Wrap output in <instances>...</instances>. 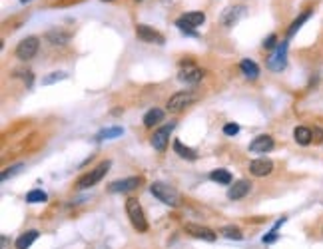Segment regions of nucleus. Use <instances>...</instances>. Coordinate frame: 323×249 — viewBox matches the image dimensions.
Wrapping results in <instances>:
<instances>
[{"instance_id": "obj_14", "label": "nucleus", "mask_w": 323, "mask_h": 249, "mask_svg": "<svg viewBox=\"0 0 323 249\" xmlns=\"http://www.w3.org/2000/svg\"><path fill=\"white\" fill-rule=\"evenodd\" d=\"M249 190H251V183L248 179H240V181H236L227 190V198L229 199H242V198H246L249 194Z\"/></svg>"}, {"instance_id": "obj_4", "label": "nucleus", "mask_w": 323, "mask_h": 249, "mask_svg": "<svg viewBox=\"0 0 323 249\" xmlns=\"http://www.w3.org/2000/svg\"><path fill=\"white\" fill-rule=\"evenodd\" d=\"M110 166H112V164H110L108 160H106V162H102L98 168H94V170L88 172L86 175H82V177L78 179V183H76V185H78L80 190H88V188H92V185H96V183H98V181H100V179L108 174Z\"/></svg>"}, {"instance_id": "obj_12", "label": "nucleus", "mask_w": 323, "mask_h": 249, "mask_svg": "<svg viewBox=\"0 0 323 249\" xmlns=\"http://www.w3.org/2000/svg\"><path fill=\"white\" fill-rule=\"evenodd\" d=\"M140 185V177H128V179H118L110 183V192L112 194H124V192H130V190H136Z\"/></svg>"}, {"instance_id": "obj_11", "label": "nucleus", "mask_w": 323, "mask_h": 249, "mask_svg": "<svg viewBox=\"0 0 323 249\" xmlns=\"http://www.w3.org/2000/svg\"><path fill=\"white\" fill-rule=\"evenodd\" d=\"M249 172L255 175V177H266L273 172V162L266 160V158H261V160H253L249 164Z\"/></svg>"}, {"instance_id": "obj_10", "label": "nucleus", "mask_w": 323, "mask_h": 249, "mask_svg": "<svg viewBox=\"0 0 323 249\" xmlns=\"http://www.w3.org/2000/svg\"><path fill=\"white\" fill-rule=\"evenodd\" d=\"M186 233H190L192 237L203 239V241H216V231H212L210 227L198 225V224H186Z\"/></svg>"}, {"instance_id": "obj_35", "label": "nucleus", "mask_w": 323, "mask_h": 249, "mask_svg": "<svg viewBox=\"0 0 323 249\" xmlns=\"http://www.w3.org/2000/svg\"><path fill=\"white\" fill-rule=\"evenodd\" d=\"M20 2H30V0H20Z\"/></svg>"}, {"instance_id": "obj_22", "label": "nucleus", "mask_w": 323, "mask_h": 249, "mask_svg": "<svg viewBox=\"0 0 323 249\" xmlns=\"http://www.w3.org/2000/svg\"><path fill=\"white\" fill-rule=\"evenodd\" d=\"M210 179L216 181V183H222V185H229L231 183V174L227 170H214L210 174Z\"/></svg>"}, {"instance_id": "obj_8", "label": "nucleus", "mask_w": 323, "mask_h": 249, "mask_svg": "<svg viewBox=\"0 0 323 249\" xmlns=\"http://www.w3.org/2000/svg\"><path fill=\"white\" fill-rule=\"evenodd\" d=\"M136 36L142 40V42H148V44H164V36L154 30L152 26H146V24H138L136 26Z\"/></svg>"}, {"instance_id": "obj_18", "label": "nucleus", "mask_w": 323, "mask_h": 249, "mask_svg": "<svg viewBox=\"0 0 323 249\" xmlns=\"http://www.w3.org/2000/svg\"><path fill=\"white\" fill-rule=\"evenodd\" d=\"M240 70H242V72H244V76H246V78H249V80H255V78L259 76V66L255 64L253 60H248V58L240 62Z\"/></svg>"}, {"instance_id": "obj_23", "label": "nucleus", "mask_w": 323, "mask_h": 249, "mask_svg": "<svg viewBox=\"0 0 323 249\" xmlns=\"http://www.w3.org/2000/svg\"><path fill=\"white\" fill-rule=\"evenodd\" d=\"M124 134V128H118V126H114V128H106L102 132H98L96 140L102 142V140H112V138H120Z\"/></svg>"}, {"instance_id": "obj_28", "label": "nucleus", "mask_w": 323, "mask_h": 249, "mask_svg": "<svg viewBox=\"0 0 323 249\" xmlns=\"http://www.w3.org/2000/svg\"><path fill=\"white\" fill-rule=\"evenodd\" d=\"M48 40H52V44H66L68 36L62 34V32H50L48 34Z\"/></svg>"}, {"instance_id": "obj_34", "label": "nucleus", "mask_w": 323, "mask_h": 249, "mask_svg": "<svg viewBox=\"0 0 323 249\" xmlns=\"http://www.w3.org/2000/svg\"><path fill=\"white\" fill-rule=\"evenodd\" d=\"M313 136L317 138V142H323V130H319V128H315V130H313Z\"/></svg>"}, {"instance_id": "obj_26", "label": "nucleus", "mask_w": 323, "mask_h": 249, "mask_svg": "<svg viewBox=\"0 0 323 249\" xmlns=\"http://www.w3.org/2000/svg\"><path fill=\"white\" fill-rule=\"evenodd\" d=\"M222 233H224L227 239H242V237H244V233H242V229H240V227H231V225L224 227V229H222Z\"/></svg>"}, {"instance_id": "obj_30", "label": "nucleus", "mask_w": 323, "mask_h": 249, "mask_svg": "<svg viewBox=\"0 0 323 249\" xmlns=\"http://www.w3.org/2000/svg\"><path fill=\"white\" fill-rule=\"evenodd\" d=\"M240 132V126L238 124H227V126H224V134L225 136H236Z\"/></svg>"}, {"instance_id": "obj_9", "label": "nucleus", "mask_w": 323, "mask_h": 249, "mask_svg": "<svg viewBox=\"0 0 323 249\" xmlns=\"http://www.w3.org/2000/svg\"><path fill=\"white\" fill-rule=\"evenodd\" d=\"M172 130H174V124H168V126H162L160 130L154 132V136H152V146H154V149H158V151H164V149H166Z\"/></svg>"}, {"instance_id": "obj_15", "label": "nucleus", "mask_w": 323, "mask_h": 249, "mask_svg": "<svg viewBox=\"0 0 323 249\" xmlns=\"http://www.w3.org/2000/svg\"><path fill=\"white\" fill-rule=\"evenodd\" d=\"M244 14H246V8H244V6H233V8H227V10L224 12V16H222V22H224V26H225V28H231L233 24H238V20H240Z\"/></svg>"}, {"instance_id": "obj_13", "label": "nucleus", "mask_w": 323, "mask_h": 249, "mask_svg": "<svg viewBox=\"0 0 323 249\" xmlns=\"http://www.w3.org/2000/svg\"><path fill=\"white\" fill-rule=\"evenodd\" d=\"M273 146L275 144H273V138L272 136H257L249 144V151H253V153H266V151L273 149Z\"/></svg>"}, {"instance_id": "obj_1", "label": "nucleus", "mask_w": 323, "mask_h": 249, "mask_svg": "<svg viewBox=\"0 0 323 249\" xmlns=\"http://www.w3.org/2000/svg\"><path fill=\"white\" fill-rule=\"evenodd\" d=\"M150 192H152L154 198H158V199H160L162 203H166V205H172V207L180 205V194L175 192L172 185H168V183H164V181H154V183L150 185Z\"/></svg>"}, {"instance_id": "obj_27", "label": "nucleus", "mask_w": 323, "mask_h": 249, "mask_svg": "<svg viewBox=\"0 0 323 249\" xmlns=\"http://www.w3.org/2000/svg\"><path fill=\"white\" fill-rule=\"evenodd\" d=\"M64 78H66V74H64V72H52L50 76L42 78V84H44V86H48V84H54V82H60V80H64Z\"/></svg>"}, {"instance_id": "obj_2", "label": "nucleus", "mask_w": 323, "mask_h": 249, "mask_svg": "<svg viewBox=\"0 0 323 249\" xmlns=\"http://www.w3.org/2000/svg\"><path fill=\"white\" fill-rule=\"evenodd\" d=\"M126 211H128V217H130L132 225H134L138 231H148V222H146L144 209H142V205H140L138 199H134V198L126 199Z\"/></svg>"}, {"instance_id": "obj_21", "label": "nucleus", "mask_w": 323, "mask_h": 249, "mask_svg": "<svg viewBox=\"0 0 323 249\" xmlns=\"http://www.w3.org/2000/svg\"><path fill=\"white\" fill-rule=\"evenodd\" d=\"M164 120V112L160 110V108H152L148 114L144 116V126L146 128H152L154 124H158V122H162Z\"/></svg>"}, {"instance_id": "obj_5", "label": "nucleus", "mask_w": 323, "mask_h": 249, "mask_svg": "<svg viewBox=\"0 0 323 249\" xmlns=\"http://www.w3.org/2000/svg\"><path fill=\"white\" fill-rule=\"evenodd\" d=\"M194 102H196V94H194V92H190V90L178 92V94H174V96L168 100V112L178 114V112H182L186 106H190V104H194Z\"/></svg>"}, {"instance_id": "obj_7", "label": "nucleus", "mask_w": 323, "mask_h": 249, "mask_svg": "<svg viewBox=\"0 0 323 249\" xmlns=\"http://www.w3.org/2000/svg\"><path fill=\"white\" fill-rule=\"evenodd\" d=\"M38 46H40V40H38L36 36L24 38V40L18 42V46H16V58H20V60H30V58H34V54L38 52Z\"/></svg>"}, {"instance_id": "obj_31", "label": "nucleus", "mask_w": 323, "mask_h": 249, "mask_svg": "<svg viewBox=\"0 0 323 249\" xmlns=\"http://www.w3.org/2000/svg\"><path fill=\"white\" fill-rule=\"evenodd\" d=\"M275 44H277V36H275V34H270V36L266 38V42H263V48L272 50V48H275Z\"/></svg>"}, {"instance_id": "obj_19", "label": "nucleus", "mask_w": 323, "mask_h": 249, "mask_svg": "<svg viewBox=\"0 0 323 249\" xmlns=\"http://www.w3.org/2000/svg\"><path fill=\"white\" fill-rule=\"evenodd\" d=\"M174 151L178 153L180 158H184V160H192V162H194V160H198V153H196L192 148L184 146L180 140H175V142H174Z\"/></svg>"}, {"instance_id": "obj_6", "label": "nucleus", "mask_w": 323, "mask_h": 249, "mask_svg": "<svg viewBox=\"0 0 323 249\" xmlns=\"http://www.w3.org/2000/svg\"><path fill=\"white\" fill-rule=\"evenodd\" d=\"M287 40H283L281 44H277V48H275V52L268 58V68L270 70H273V72H281L283 68H285V64H287Z\"/></svg>"}, {"instance_id": "obj_17", "label": "nucleus", "mask_w": 323, "mask_h": 249, "mask_svg": "<svg viewBox=\"0 0 323 249\" xmlns=\"http://www.w3.org/2000/svg\"><path fill=\"white\" fill-rule=\"evenodd\" d=\"M38 231L36 229H28L26 233H22L18 239H16V249H28V247H30L36 239H38Z\"/></svg>"}, {"instance_id": "obj_16", "label": "nucleus", "mask_w": 323, "mask_h": 249, "mask_svg": "<svg viewBox=\"0 0 323 249\" xmlns=\"http://www.w3.org/2000/svg\"><path fill=\"white\" fill-rule=\"evenodd\" d=\"M201 78H203V70L194 68V66H190V68H186V70H182L178 74V80L180 82H186V84H198Z\"/></svg>"}, {"instance_id": "obj_29", "label": "nucleus", "mask_w": 323, "mask_h": 249, "mask_svg": "<svg viewBox=\"0 0 323 249\" xmlns=\"http://www.w3.org/2000/svg\"><path fill=\"white\" fill-rule=\"evenodd\" d=\"M20 170H22V164H16V166H12V168H6V170L2 172V175H0V177H2V181H6L8 177L16 175V174H18Z\"/></svg>"}, {"instance_id": "obj_36", "label": "nucleus", "mask_w": 323, "mask_h": 249, "mask_svg": "<svg viewBox=\"0 0 323 249\" xmlns=\"http://www.w3.org/2000/svg\"><path fill=\"white\" fill-rule=\"evenodd\" d=\"M138 2H142V0H138Z\"/></svg>"}, {"instance_id": "obj_25", "label": "nucleus", "mask_w": 323, "mask_h": 249, "mask_svg": "<svg viewBox=\"0 0 323 249\" xmlns=\"http://www.w3.org/2000/svg\"><path fill=\"white\" fill-rule=\"evenodd\" d=\"M309 14H311V12H309V10H305V12H303V14H301V16L298 18V20H293V24H291V28H289V32H287V36H289V38H291V36L296 34L298 30L301 28V24H303V22H305V20L309 18Z\"/></svg>"}, {"instance_id": "obj_3", "label": "nucleus", "mask_w": 323, "mask_h": 249, "mask_svg": "<svg viewBox=\"0 0 323 249\" xmlns=\"http://www.w3.org/2000/svg\"><path fill=\"white\" fill-rule=\"evenodd\" d=\"M203 20H205V14L203 12H186V14H182L178 20H175V26H178L182 32H186L190 36H196L194 28L201 26Z\"/></svg>"}, {"instance_id": "obj_32", "label": "nucleus", "mask_w": 323, "mask_h": 249, "mask_svg": "<svg viewBox=\"0 0 323 249\" xmlns=\"http://www.w3.org/2000/svg\"><path fill=\"white\" fill-rule=\"evenodd\" d=\"M277 239V233H275V227L270 231V235H266V237H263V243H273Z\"/></svg>"}, {"instance_id": "obj_20", "label": "nucleus", "mask_w": 323, "mask_h": 249, "mask_svg": "<svg viewBox=\"0 0 323 249\" xmlns=\"http://www.w3.org/2000/svg\"><path fill=\"white\" fill-rule=\"evenodd\" d=\"M293 138H296V142L299 146H309L313 140V132L305 126H299V128H296V132H293Z\"/></svg>"}, {"instance_id": "obj_24", "label": "nucleus", "mask_w": 323, "mask_h": 249, "mask_svg": "<svg viewBox=\"0 0 323 249\" xmlns=\"http://www.w3.org/2000/svg\"><path fill=\"white\" fill-rule=\"evenodd\" d=\"M46 199H48V196H46L42 190H32V192L26 194V201H28V203H42V201H46Z\"/></svg>"}, {"instance_id": "obj_33", "label": "nucleus", "mask_w": 323, "mask_h": 249, "mask_svg": "<svg viewBox=\"0 0 323 249\" xmlns=\"http://www.w3.org/2000/svg\"><path fill=\"white\" fill-rule=\"evenodd\" d=\"M18 76H22L28 86H32V72H18Z\"/></svg>"}]
</instances>
